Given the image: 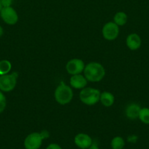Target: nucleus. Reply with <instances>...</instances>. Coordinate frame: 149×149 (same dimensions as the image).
Returning <instances> with one entry per match:
<instances>
[{
  "instance_id": "nucleus-19",
  "label": "nucleus",
  "mask_w": 149,
  "mask_h": 149,
  "mask_svg": "<svg viewBox=\"0 0 149 149\" xmlns=\"http://www.w3.org/2000/svg\"><path fill=\"white\" fill-rule=\"evenodd\" d=\"M13 3V0H1V4L2 7H11V4Z\"/></svg>"
},
{
  "instance_id": "nucleus-1",
  "label": "nucleus",
  "mask_w": 149,
  "mask_h": 149,
  "mask_svg": "<svg viewBox=\"0 0 149 149\" xmlns=\"http://www.w3.org/2000/svg\"><path fill=\"white\" fill-rule=\"evenodd\" d=\"M84 75L88 81L97 82L104 78L105 70L102 64L96 62H91L85 66Z\"/></svg>"
},
{
  "instance_id": "nucleus-5",
  "label": "nucleus",
  "mask_w": 149,
  "mask_h": 149,
  "mask_svg": "<svg viewBox=\"0 0 149 149\" xmlns=\"http://www.w3.org/2000/svg\"><path fill=\"white\" fill-rule=\"evenodd\" d=\"M17 77V73L0 76V90L6 93L12 91L16 86Z\"/></svg>"
},
{
  "instance_id": "nucleus-15",
  "label": "nucleus",
  "mask_w": 149,
  "mask_h": 149,
  "mask_svg": "<svg viewBox=\"0 0 149 149\" xmlns=\"http://www.w3.org/2000/svg\"><path fill=\"white\" fill-rule=\"evenodd\" d=\"M12 68L11 63L7 60L0 61V76L7 74L10 71Z\"/></svg>"
},
{
  "instance_id": "nucleus-14",
  "label": "nucleus",
  "mask_w": 149,
  "mask_h": 149,
  "mask_svg": "<svg viewBox=\"0 0 149 149\" xmlns=\"http://www.w3.org/2000/svg\"><path fill=\"white\" fill-rule=\"evenodd\" d=\"M114 23L118 26H124L127 23V15L124 12H118L113 17Z\"/></svg>"
},
{
  "instance_id": "nucleus-20",
  "label": "nucleus",
  "mask_w": 149,
  "mask_h": 149,
  "mask_svg": "<svg viewBox=\"0 0 149 149\" xmlns=\"http://www.w3.org/2000/svg\"><path fill=\"white\" fill-rule=\"evenodd\" d=\"M46 149H62L59 145L56 143H51L48 146Z\"/></svg>"
},
{
  "instance_id": "nucleus-7",
  "label": "nucleus",
  "mask_w": 149,
  "mask_h": 149,
  "mask_svg": "<svg viewBox=\"0 0 149 149\" xmlns=\"http://www.w3.org/2000/svg\"><path fill=\"white\" fill-rule=\"evenodd\" d=\"M1 19L8 25H15L18 20V16L15 10L12 7H2L0 11Z\"/></svg>"
},
{
  "instance_id": "nucleus-9",
  "label": "nucleus",
  "mask_w": 149,
  "mask_h": 149,
  "mask_svg": "<svg viewBox=\"0 0 149 149\" xmlns=\"http://www.w3.org/2000/svg\"><path fill=\"white\" fill-rule=\"evenodd\" d=\"M74 143L78 148L87 149L92 145V139L89 135L85 133H79L74 137Z\"/></svg>"
},
{
  "instance_id": "nucleus-12",
  "label": "nucleus",
  "mask_w": 149,
  "mask_h": 149,
  "mask_svg": "<svg viewBox=\"0 0 149 149\" xmlns=\"http://www.w3.org/2000/svg\"><path fill=\"white\" fill-rule=\"evenodd\" d=\"M141 109L140 106L137 103H131L128 105L126 109V116L128 119L134 120L139 117V113Z\"/></svg>"
},
{
  "instance_id": "nucleus-18",
  "label": "nucleus",
  "mask_w": 149,
  "mask_h": 149,
  "mask_svg": "<svg viewBox=\"0 0 149 149\" xmlns=\"http://www.w3.org/2000/svg\"><path fill=\"white\" fill-rule=\"evenodd\" d=\"M7 106V100L2 91L0 90V113H2Z\"/></svg>"
},
{
  "instance_id": "nucleus-4",
  "label": "nucleus",
  "mask_w": 149,
  "mask_h": 149,
  "mask_svg": "<svg viewBox=\"0 0 149 149\" xmlns=\"http://www.w3.org/2000/svg\"><path fill=\"white\" fill-rule=\"evenodd\" d=\"M100 92L91 87L83 88L80 93V100L82 103L88 106L95 105L100 98Z\"/></svg>"
},
{
  "instance_id": "nucleus-16",
  "label": "nucleus",
  "mask_w": 149,
  "mask_h": 149,
  "mask_svg": "<svg viewBox=\"0 0 149 149\" xmlns=\"http://www.w3.org/2000/svg\"><path fill=\"white\" fill-rule=\"evenodd\" d=\"M125 146V142L121 137L117 136L112 138L111 141L112 149H123Z\"/></svg>"
},
{
  "instance_id": "nucleus-3",
  "label": "nucleus",
  "mask_w": 149,
  "mask_h": 149,
  "mask_svg": "<svg viewBox=\"0 0 149 149\" xmlns=\"http://www.w3.org/2000/svg\"><path fill=\"white\" fill-rule=\"evenodd\" d=\"M54 96L57 103L61 105H66L72 99L73 93L69 86L66 85L64 83H61L56 89Z\"/></svg>"
},
{
  "instance_id": "nucleus-6",
  "label": "nucleus",
  "mask_w": 149,
  "mask_h": 149,
  "mask_svg": "<svg viewBox=\"0 0 149 149\" xmlns=\"http://www.w3.org/2000/svg\"><path fill=\"white\" fill-rule=\"evenodd\" d=\"M102 36L108 41L115 40L119 33V28L114 22H108L102 28Z\"/></svg>"
},
{
  "instance_id": "nucleus-2",
  "label": "nucleus",
  "mask_w": 149,
  "mask_h": 149,
  "mask_svg": "<svg viewBox=\"0 0 149 149\" xmlns=\"http://www.w3.org/2000/svg\"><path fill=\"white\" fill-rule=\"evenodd\" d=\"M49 133L47 131L42 132H33L25 138L24 147L26 149H39L42 146V140L48 138Z\"/></svg>"
},
{
  "instance_id": "nucleus-21",
  "label": "nucleus",
  "mask_w": 149,
  "mask_h": 149,
  "mask_svg": "<svg viewBox=\"0 0 149 149\" xmlns=\"http://www.w3.org/2000/svg\"><path fill=\"white\" fill-rule=\"evenodd\" d=\"M87 149H99V147L97 146V145H96V144L92 143V145L91 146Z\"/></svg>"
},
{
  "instance_id": "nucleus-17",
  "label": "nucleus",
  "mask_w": 149,
  "mask_h": 149,
  "mask_svg": "<svg viewBox=\"0 0 149 149\" xmlns=\"http://www.w3.org/2000/svg\"><path fill=\"white\" fill-rule=\"evenodd\" d=\"M139 119L145 125H149V109L148 108H143L140 109L139 113Z\"/></svg>"
},
{
  "instance_id": "nucleus-13",
  "label": "nucleus",
  "mask_w": 149,
  "mask_h": 149,
  "mask_svg": "<svg viewBox=\"0 0 149 149\" xmlns=\"http://www.w3.org/2000/svg\"><path fill=\"white\" fill-rule=\"evenodd\" d=\"M99 100L103 106H106V107H110L114 103L115 97L112 93H109V92H103L100 94Z\"/></svg>"
},
{
  "instance_id": "nucleus-10",
  "label": "nucleus",
  "mask_w": 149,
  "mask_h": 149,
  "mask_svg": "<svg viewBox=\"0 0 149 149\" xmlns=\"http://www.w3.org/2000/svg\"><path fill=\"white\" fill-rule=\"evenodd\" d=\"M127 47L131 50H137L141 46V39L137 33H130L126 40Z\"/></svg>"
},
{
  "instance_id": "nucleus-22",
  "label": "nucleus",
  "mask_w": 149,
  "mask_h": 149,
  "mask_svg": "<svg viewBox=\"0 0 149 149\" xmlns=\"http://www.w3.org/2000/svg\"><path fill=\"white\" fill-rule=\"evenodd\" d=\"M3 29L2 28H1V26H0V37H1V36H2V34H3Z\"/></svg>"
},
{
  "instance_id": "nucleus-8",
  "label": "nucleus",
  "mask_w": 149,
  "mask_h": 149,
  "mask_svg": "<svg viewBox=\"0 0 149 149\" xmlns=\"http://www.w3.org/2000/svg\"><path fill=\"white\" fill-rule=\"evenodd\" d=\"M85 64L83 61L80 59L70 60L66 65V70L68 74L71 75H75V74H80L83 71H84Z\"/></svg>"
},
{
  "instance_id": "nucleus-11",
  "label": "nucleus",
  "mask_w": 149,
  "mask_h": 149,
  "mask_svg": "<svg viewBox=\"0 0 149 149\" xmlns=\"http://www.w3.org/2000/svg\"><path fill=\"white\" fill-rule=\"evenodd\" d=\"M87 84L86 77L80 74L72 75L70 78V85L75 89H83Z\"/></svg>"
},
{
  "instance_id": "nucleus-23",
  "label": "nucleus",
  "mask_w": 149,
  "mask_h": 149,
  "mask_svg": "<svg viewBox=\"0 0 149 149\" xmlns=\"http://www.w3.org/2000/svg\"><path fill=\"white\" fill-rule=\"evenodd\" d=\"M1 9H2V5H1V0H0V11H1Z\"/></svg>"
}]
</instances>
